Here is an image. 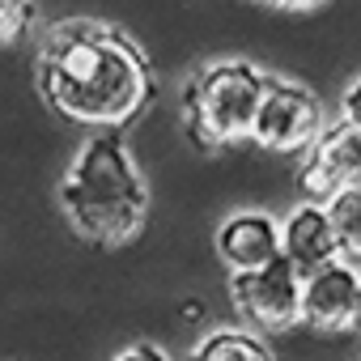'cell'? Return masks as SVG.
Returning <instances> with one entry per match:
<instances>
[{"mask_svg": "<svg viewBox=\"0 0 361 361\" xmlns=\"http://www.w3.org/2000/svg\"><path fill=\"white\" fill-rule=\"evenodd\" d=\"M30 0H0V47L13 43L26 26H30Z\"/></svg>", "mask_w": 361, "mask_h": 361, "instance_id": "obj_12", "label": "cell"}, {"mask_svg": "<svg viewBox=\"0 0 361 361\" xmlns=\"http://www.w3.org/2000/svg\"><path fill=\"white\" fill-rule=\"evenodd\" d=\"M327 0H281V9H319Z\"/></svg>", "mask_w": 361, "mask_h": 361, "instance_id": "obj_15", "label": "cell"}, {"mask_svg": "<svg viewBox=\"0 0 361 361\" xmlns=\"http://www.w3.org/2000/svg\"><path fill=\"white\" fill-rule=\"evenodd\" d=\"M281 255L302 276H310L327 264H340V238H336V226H331V209L327 204L293 209L281 226Z\"/></svg>", "mask_w": 361, "mask_h": 361, "instance_id": "obj_8", "label": "cell"}, {"mask_svg": "<svg viewBox=\"0 0 361 361\" xmlns=\"http://www.w3.org/2000/svg\"><path fill=\"white\" fill-rule=\"evenodd\" d=\"M264 94H268V77L243 60L204 68L183 98L192 136L200 145H230L238 136H255Z\"/></svg>", "mask_w": 361, "mask_h": 361, "instance_id": "obj_3", "label": "cell"}, {"mask_svg": "<svg viewBox=\"0 0 361 361\" xmlns=\"http://www.w3.org/2000/svg\"><path fill=\"white\" fill-rule=\"evenodd\" d=\"M298 183L310 196V204H336L361 192V128L344 119L336 128H323V136L306 149Z\"/></svg>", "mask_w": 361, "mask_h": 361, "instance_id": "obj_5", "label": "cell"}, {"mask_svg": "<svg viewBox=\"0 0 361 361\" xmlns=\"http://www.w3.org/2000/svg\"><path fill=\"white\" fill-rule=\"evenodd\" d=\"M264 5H276V9H281V0H264Z\"/></svg>", "mask_w": 361, "mask_h": 361, "instance_id": "obj_16", "label": "cell"}, {"mask_svg": "<svg viewBox=\"0 0 361 361\" xmlns=\"http://www.w3.org/2000/svg\"><path fill=\"white\" fill-rule=\"evenodd\" d=\"M302 323L310 331L361 327V272L340 259L302 276Z\"/></svg>", "mask_w": 361, "mask_h": 361, "instance_id": "obj_7", "label": "cell"}, {"mask_svg": "<svg viewBox=\"0 0 361 361\" xmlns=\"http://www.w3.org/2000/svg\"><path fill=\"white\" fill-rule=\"evenodd\" d=\"M60 209L94 243H128L145 221V183L119 136H94L60 183Z\"/></svg>", "mask_w": 361, "mask_h": 361, "instance_id": "obj_2", "label": "cell"}, {"mask_svg": "<svg viewBox=\"0 0 361 361\" xmlns=\"http://www.w3.org/2000/svg\"><path fill=\"white\" fill-rule=\"evenodd\" d=\"M39 85L64 119L85 128H123L153 94V68L115 26L77 18L51 26L39 43Z\"/></svg>", "mask_w": 361, "mask_h": 361, "instance_id": "obj_1", "label": "cell"}, {"mask_svg": "<svg viewBox=\"0 0 361 361\" xmlns=\"http://www.w3.org/2000/svg\"><path fill=\"white\" fill-rule=\"evenodd\" d=\"M217 251L230 272H259L281 259V226L264 213H238L217 230Z\"/></svg>", "mask_w": 361, "mask_h": 361, "instance_id": "obj_9", "label": "cell"}, {"mask_svg": "<svg viewBox=\"0 0 361 361\" xmlns=\"http://www.w3.org/2000/svg\"><path fill=\"white\" fill-rule=\"evenodd\" d=\"M230 302L259 331H289L293 323H302V272L285 255L259 272H234Z\"/></svg>", "mask_w": 361, "mask_h": 361, "instance_id": "obj_4", "label": "cell"}, {"mask_svg": "<svg viewBox=\"0 0 361 361\" xmlns=\"http://www.w3.org/2000/svg\"><path fill=\"white\" fill-rule=\"evenodd\" d=\"M319 136H323L319 98L293 81H268V94L255 119V140L272 153H298V149H310Z\"/></svg>", "mask_w": 361, "mask_h": 361, "instance_id": "obj_6", "label": "cell"}, {"mask_svg": "<svg viewBox=\"0 0 361 361\" xmlns=\"http://www.w3.org/2000/svg\"><path fill=\"white\" fill-rule=\"evenodd\" d=\"M327 209H331V226H336V238H340V259L361 272V192H353V196H344Z\"/></svg>", "mask_w": 361, "mask_h": 361, "instance_id": "obj_11", "label": "cell"}, {"mask_svg": "<svg viewBox=\"0 0 361 361\" xmlns=\"http://www.w3.org/2000/svg\"><path fill=\"white\" fill-rule=\"evenodd\" d=\"M344 123L361 128V81H353L348 94H344Z\"/></svg>", "mask_w": 361, "mask_h": 361, "instance_id": "obj_13", "label": "cell"}, {"mask_svg": "<svg viewBox=\"0 0 361 361\" xmlns=\"http://www.w3.org/2000/svg\"><path fill=\"white\" fill-rule=\"evenodd\" d=\"M119 361H166V353H157V348H149V344H136V348H128Z\"/></svg>", "mask_w": 361, "mask_h": 361, "instance_id": "obj_14", "label": "cell"}, {"mask_svg": "<svg viewBox=\"0 0 361 361\" xmlns=\"http://www.w3.org/2000/svg\"><path fill=\"white\" fill-rule=\"evenodd\" d=\"M192 361H272V353L251 331H213L200 340Z\"/></svg>", "mask_w": 361, "mask_h": 361, "instance_id": "obj_10", "label": "cell"}]
</instances>
